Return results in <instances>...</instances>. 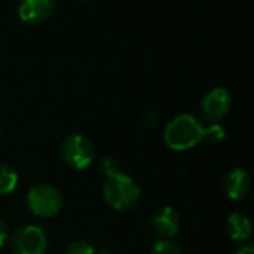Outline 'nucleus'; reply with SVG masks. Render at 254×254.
Returning <instances> with one entry per match:
<instances>
[{"instance_id":"obj_13","label":"nucleus","mask_w":254,"mask_h":254,"mask_svg":"<svg viewBox=\"0 0 254 254\" xmlns=\"http://www.w3.org/2000/svg\"><path fill=\"white\" fill-rule=\"evenodd\" d=\"M64 254H96V250L88 241L76 239L66 245Z\"/></svg>"},{"instance_id":"obj_3","label":"nucleus","mask_w":254,"mask_h":254,"mask_svg":"<svg viewBox=\"0 0 254 254\" xmlns=\"http://www.w3.org/2000/svg\"><path fill=\"white\" fill-rule=\"evenodd\" d=\"M60 153L63 162L75 171L87 169L94 160V147L91 141L81 133L66 136L62 142Z\"/></svg>"},{"instance_id":"obj_15","label":"nucleus","mask_w":254,"mask_h":254,"mask_svg":"<svg viewBox=\"0 0 254 254\" xmlns=\"http://www.w3.org/2000/svg\"><path fill=\"white\" fill-rule=\"evenodd\" d=\"M100 171L106 178L114 177L120 172V163L114 157H105L100 160Z\"/></svg>"},{"instance_id":"obj_12","label":"nucleus","mask_w":254,"mask_h":254,"mask_svg":"<svg viewBox=\"0 0 254 254\" xmlns=\"http://www.w3.org/2000/svg\"><path fill=\"white\" fill-rule=\"evenodd\" d=\"M226 136L224 127L218 123H211L208 127L203 129V141H206L208 144H220Z\"/></svg>"},{"instance_id":"obj_9","label":"nucleus","mask_w":254,"mask_h":254,"mask_svg":"<svg viewBox=\"0 0 254 254\" xmlns=\"http://www.w3.org/2000/svg\"><path fill=\"white\" fill-rule=\"evenodd\" d=\"M223 190L232 200H242L251 190V177L247 171L236 168L226 174L223 180Z\"/></svg>"},{"instance_id":"obj_18","label":"nucleus","mask_w":254,"mask_h":254,"mask_svg":"<svg viewBox=\"0 0 254 254\" xmlns=\"http://www.w3.org/2000/svg\"><path fill=\"white\" fill-rule=\"evenodd\" d=\"M235 254H254V245H244L238 248Z\"/></svg>"},{"instance_id":"obj_6","label":"nucleus","mask_w":254,"mask_h":254,"mask_svg":"<svg viewBox=\"0 0 254 254\" xmlns=\"http://www.w3.org/2000/svg\"><path fill=\"white\" fill-rule=\"evenodd\" d=\"M232 105V99L230 94L226 88L223 87H215L212 90H209L200 103V111H202V117L211 123H218L220 120H223Z\"/></svg>"},{"instance_id":"obj_14","label":"nucleus","mask_w":254,"mask_h":254,"mask_svg":"<svg viewBox=\"0 0 254 254\" xmlns=\"http://www.w3.org/2000/svg\"><path fill=\"white\" fill-rule=\"evenodd\" d=\"M150 254H184V253L175 242L168 239H159L154 242Z\"/></svg>"},{"instance_id":"obj_2","label":"nucleus","mask_w":254,"mask_h":254,"mask_svg":"<svg viewBox=\"0 0 254 254\" xmlns=\"http://www.w3.org/2000/svg\"><path fill=\"white\" fill-rule=\"evenodd\" d=\"M102 196L106 205L115 211H129L141 199V189L138 183L124 172L106 178L102 187Z\"/></svg>"},{"instance_id":"obj_10","label":"nucleus","mask_w":254,"mask_h":254,"mask_svg":"<svg viewBox=\"0 0 254 254\" xmlns=\"http://www.w3.org/2000/svg\"><path fill=\"white\" fill-rule=\"evenodd\" d=\"M253 221L242 212H233L226 221V233L235 242H244L251 236Z\"/></svg>"},{"instance_id":"obj_8","label":"nucleus","mask_w":254,"mask_h":254,"mask_svg":"<svg viewBox=\"0 0 254 254\" xmlns=\"http://www.w3.org/2000/svg\"><path fill=\"white\" fill-rule=\"evenodd\" d=\"M151 226L154 233L160 238V239H172L181 227V218L180 214L175 208L166 205L159 208L151 220Z\"/></svg>"},{"instance_id":"obj_17","label":"nucleus","mask_w":254,"mask_h":254,"mask_svg":"<svg viewBox=\"0 0 254 254\" xmlns=\"http://www.w3.org/2000/svg\"><path fill=\"white\" fill-rule=\"evenodd\" d=\"M142 120H144V126L151 127V126H154L156 121H157V114H156L154 111H147V112L144 114Z\"/></svg>"},{"instance_id":"obj_5","label":"nucleus","mask_w":254,"mask_h":254,"mask_svg":"<svg viewBox=\"0 0 254 254\" xmlns=\"http://www.w3.org/2000/svg\"><path fill=\"white\" fill-rule=\"evenodd\" d=\"M8 241L14 254H45L48 248L47 233L35 224L18 226Z\"/></svg>"},{"instance_id":"obj_19","label":"nucleus","mask_w":254,"mask_h":254,"mask_svg":"<svg viewBox=\"0 0 254 254\" xmlns=\"http://www.w3.org/2000/svg\"><path fill=\"white\" fill-rule=\"evenodd\" d=\"M99 254H120V253H115V251H100Z\"/></svg>"},{"instance_id":"obj_7","label":"nucleus","mask_w":254,"mask_h":254,"mask_svg":"<svg viewBox=\"0 0 254 254\" xmlns=\"http://www.w3.org/2000/svg\"><path fill=\"white\" fill-rule=\"evenodd\" d=\"M56 9V0H20L18 17L29 26L44 24Z\"/></svg>"},{"instance_id":"obj_11","label":"nucleus","mask_w":254,"mask_h":254,"mask_svg":"<svg viewBox=\"0 0 254 254\" xmlns=\"http://www.w3.org/2000/svg\"><path fill=\"white\" fill-rule=\"evenodd\" d=\"M18 184L17 171L6 163H0V196H6L15 190Z\"/></svg>"},{"instance_id":"obj_1","label":"nucleus","mask_w":254,"mask_h":254,"mask_svg":"<svg viewBox=\"0 0 254 254\" xmlns=\"http://www.w3.org/2000/svg\"><path fill=\"white\" fill-rule=\"evenodd\" d=\"M203 124L191 114L174 117L165 127L163 139L172 151H187L203 141Z\"/></svg>"},{"instance_id":"obj_4","label":"nucleus","mask_w":254,"mask_h":254,"mask_svg":"<svg viewBox=\"0 0 254 254\" xmlns=\"http://www.w3.org/2000/svg\"><path fill=\"white\" fill-rule=\"evenodd\" d=\"M26 202L32 214L41 218H51L60 212L63 197L54 186L36 184L29 190Z\"/></svg>"},{"instance_id":"obj_16","label":"nucleus","mask_w":254,"mask_h":254,"mask_svg":"<svg viewBox=\"0 0 254 254\" xmlns=\"http://www.w3.org/2000/svg\"><path fill=\"white\" fill-rule=\"evenodd\" d=\"M9 227L6 224V221L0 217V247H2L8 239H9Z\"/></svg>"}]
</instances>
